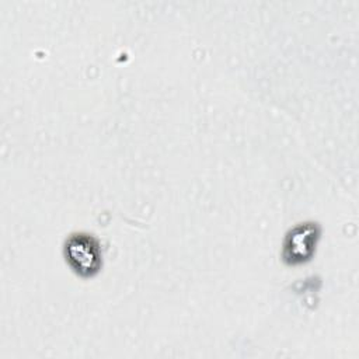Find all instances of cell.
I'll list each match as a JSON object with an SVG mask.
<instances>
[{
  "instance_id": "obj_1",
  "label": "cell",
  "mask_w": 359,
  "mask_h": 359,
  "mask_svg": "<svg viewBox=\"0 0 359 359\" xmlns=\"http://www.w3.org/2000/svg\"><path fill=\"white\" fill-rule=\"evenodd\" d=\"M65 258L69 266L81 278L94 276L102 265L100 241L88 233H74L65 241Z\"/></svg>"
},
{
  "instance_id": "obj_2",
  "label": "cell",
  "mask_w": 359,
  "mask_h": 359,
  "mask_svg": "<svg viewBox=\"0 0 359 359\" xmlns=\"http://www.w3.org/2000/svg\"><path fill=\"white\" fill-rule=\"evenodd\" d=\"M320 227L313 222L300 223L290 229L283 241V261L289 265H297L309 261L314 254Z\"/></svg>"
}]
</instances>
